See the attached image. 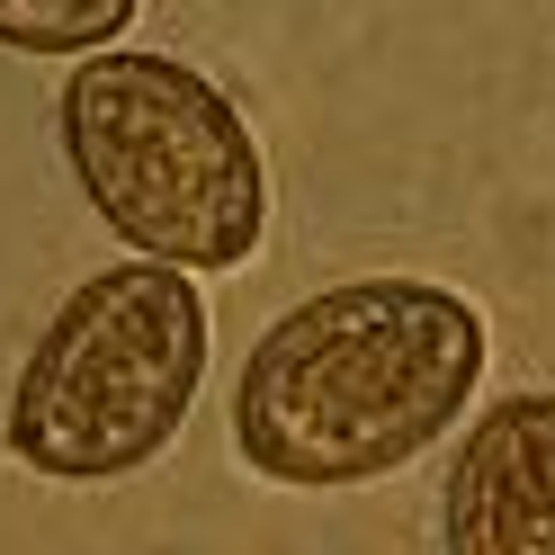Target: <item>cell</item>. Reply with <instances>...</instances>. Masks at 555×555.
I'll return each mask as SVG.
<instances>
[{"label":"cell","instance_id":"cell-1","mask_svg":"<svg viewBox=\"0 0 555 555\" xmlns=\"http://www.w3.org/2000/svg\"><path fill=\"white\" fill-rule=\"evenodd\" d=\"M493 332L439 278H350L287 305L242 359L233 448L296 493L412 466L483 386Z\"/></svg>","mask_w":555,"mask_h":555},{"label":"cell","instance_id":"cell-2","mask_svg":"<svg viewBox=\"0 0 555 555\" xmlns=\"http://www.w3.org/2000/svg\"><path fill=\"white\" fill-rule=\"evenodd\" d=\"M81 197L126 251L180 278H224L269 233V162L242 108L180 54H90L54 99Z\"/></svg>","mask_w":555,"mask_h":555},{"label":"cell","instance_id":"cell-3","mask_svg":"<svg viewBox=\"0 0 555 555\" xmlns=\"http://www.w3.org/2000/svg\"><path fill=\"white\" fill-rule=\"evenodd\" d=\"M206 386L197 278L117 260L81 278L10 386V457L46 483H117L180 439Z\"/></svg>","mask_w":555,"mask_h":555},{"label":"cell","instance_id":"cell-4","mask_svg":"<svg viewBox=\"0 0 555 555\" xmlns=\"http://www.w3.org/2000/svg\"><path fill=\"white\" fill-rule=\"evenodd\" d=\"M448 555H555V386L483 403L439 493Z\"/></svg>","mask_w":555,"mask_h":555},{"label":"cell","instance_id":"cell-5","mask_svg":"<svg viewBox=\"0 0 555 555\" xmlns=\"http://www.w3.org/2000/svg\"><path fill=\"white\" fill-rule=\"evenodd\" d=\"M134 27V0H0V46L18 54H90Z\"/></svg>","mask_w":555,"mask_h":555}]
</instances>
